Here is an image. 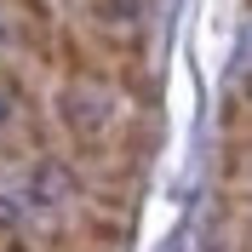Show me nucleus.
<instances>
[{
  "label": "nucleus",
  "instance_id": "nucleus-1",
  "mask_svg": "<svg viewBox=\"0 0 252 252\" xmlns=\"http://www.w3.org/2000/svg\"><path fill=\"white\" fill-rule=\"evenodd\" d=\"M223 132L229 138H252V75H241L223 97Z\"/></svg>",
  "mask_w": 252,
  "mask_h": 252
},
{
  "label": "nucleus",
  "instance_id": "nucleus-2",
  "mask_svg": "<svg viewBox=\"0 0 252 252\" xmlns=\"http://www.w3.org/2000/svg\"><path fill=\"white\" fill-rule=\"evenodd\" d=\"M17 229H23V206L12 195H0V235H17Z\"/></svg>",
  "mask_w": 252,
  "mask_h": 252
},
{
  "label": "nucleus",
  "instance_id": "nucleus-3",
  "mask_svg": "<svg viewBox=\"0 0 252 252\" xmlns=\"http://www.w3.org/2000/svg\"><path fill=\"white\" fill-rule=\"evenodd\" d=\"M12 115H17V103H12V97H6V86H0V132L12 126Z\"/></svg>",
  "mask_w": 252,
  "mask_h": 252
}]
</instances>
